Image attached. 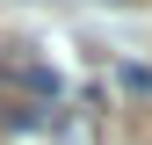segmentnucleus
<instances>
[{"mask_svg": "<svg viewBox=\"0 0 152 145\" xmlns=\"http://www.w3.org/2000/svg\"><path fill=\"white\" fill-rule=\"evenodd\" d=\"M51 138L58 145H102V109H87V102H72L51 116Z\"/></svg>", "mask_w": 152, "mask_h": 145, "instance_id": "f257e3e1", "label": "nucleus"}, {"mask_svg": "<svg viewBox=\"0 0 152 145\" xmlns=\"http://www.w3.org/2000/svg\"><path fill=\"white\" fill-rule=\"evenodd\" d=\"M0 80H15V87H29V94H58V72L51 65H36V58H22V51H7V58H0Z\"/></svg>", "mask_w": 152, "mask_h": 145, "instance_id": "f03ea898", "label": "nucleus"}]
</instances>
